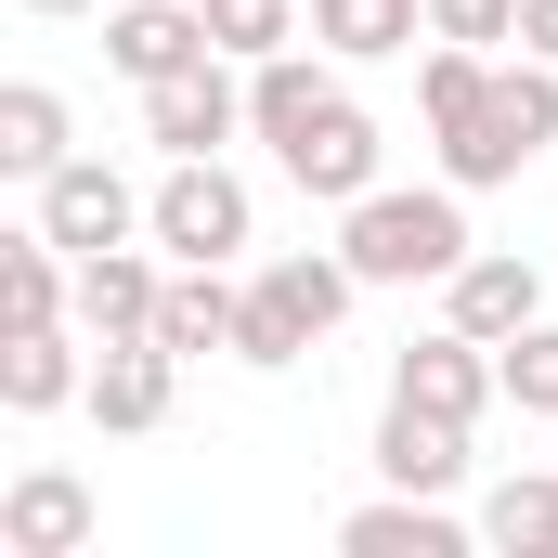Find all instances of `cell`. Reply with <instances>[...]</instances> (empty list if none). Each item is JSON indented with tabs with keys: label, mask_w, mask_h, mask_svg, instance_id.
<instances>
[{
	"label": "cell",
	"mask_w": 558,
	"mask_h": 558,
	"mask_svg": "<svg viewBox=\"0 0 558 558\" xmlns=\"http://www.w3.org/2000/svg\"><path fill=\"white\" fill-rule=\"evenodd\" d=\"M169 390H182V351H169V338H105V351H92V428L131 441V428L169 416Z\"/></svg>",
	"instance_id": "13"
},
{
	"label": "cell",
	"mask_w": 558,
	"mask_h": 558,
	"mask_svg": "<svg viewBox=\"0 0 558 558\" xmlns=\"http://www.w3.org/2000/svg\"><path fill=\"white\" fill-rule=\"evenodd\" d=\"M428 0H312V39L338 52V65H390V52H416Z\"/></svg>",
	"instance_id": "18"
},
{
	"label": "cell",
	"mask_w": 558,
	"mask_h": 558,
	"mask_svg": "<svg viewBox=\"0 0 558 558\" xmlns=\"http://www.w3.org/2000/svg\"><path fill=\"white\" fill-rule=\"evenodd\" d=\"M325 105H338V52H325V39H312V52L286 39V52H260V65H247V131L274 143V156H286L299 131H312Z\"/></svg>",
	"instance_id": "12"
},
{
	"label": "cell",
	"mask_w": 558,
	"mask_h": 558,
	"mask_svg": "<svg viewBox=\"0 0 558 558\" xmlns=\"http://www.w3.org/2000/svg\"><path fill=\"white\" fill-rule=\"evenodd\" d=\"M0 403H13V416L92 403V325H13V338H0Z\"/></svg>",
	"instance_id": "10"
},
{
	"label": "cell",
	"mask_w": 558,
	"mask_h": 558,
	"mask_svg": "<svg viewBox=\"0 0 558 558\" xmlns=\"http://www.w3.org/2000/svg\"><path fill=\"white\" fill-rule=\"evenodd\" d=\"M338 546H351V558H454V546H468V520H454V494H403V481H390L377 507L338 520Z\"/></svg>",
	"instance_id": "15"
},
{
	"label": "cell",
	"mask_w": 558,
	"mask_h": 558,
	"mask_svg": "<svg viewBox=\"0 0 558 558\" xmlns=\"http://www.w3.org/2000/svg\"><path fill=\"white\" fill-rule=\"evenodd\" d=\"M441 325H468V338H520V325H546V274L520 260V247H468L454 260V286H441Z\"/></svg>",
	"instance_id": "7"
},
{
	"label": "cell",
	"mask_w": 558,
	"mask_h": 558,
	"mask_svg": "<svg viewBox=\"0 0 558 558\" xmlns=\"http://www.w3.org/2000/svg\"><path fill=\"white\" fill-rule=\"evenodd\" d=\"M428 39H468V52H507V39H520V0H428Z\"/></svg>",
	"instance_id": "25"
},
{
	"label": "cell",
	"mask_w": 558,
	"mask_h": 558,
	"mask_svg": "<svg viewBox=\"0 0 558 558\" xmlns=\"http://www.w3.org/2000/svg\"><path fill=\"white\" fill-rule=\"evenodd\" d=\"M299 351H312V325L286 312L274 286H247V299H234V364H260V377H286Z\"/></svg>",
	"instance_id": "22"
},
{
	"label": "cell",
	"mask_w": 558,
	"mask_h": 558,
	"mask_svg": "<svg viewBox=\"0 0 558 558\" xmlns=\"http://www.w3.org/2000/svg\"><path fill=\"white\" fill-rule=\"evenodd\" d=\"M546 143H558V65H546V52H507V65L481 78L468 131H441V182L494 195V182H520V169H533Z\"/></svg>",
	"instance_id": "2"
},
{
	"label": "cell",
	"mask_w": 558,
	"mask_h": 558,
	"mask_svg": "<svg viewBox=\"0 0 558 558\" xmlns=\"http://www.w3.org/2000/svg\"><path fill=\"white\" fill-rule=\"evenodd\" d=\"M377 481H403V494H454L468 481V416H428V403H403L390 390V416H377Z\"/></svg>",
	"instance_id": "14"
},
{
	"label": "cell",
	"mask_w": 558,
	"mask_h": 558,
	"mask_svg": "<svg viewBox=\"0 0 558 558\" xmlns=\"http://www.w3.org/2000/svg\"><path fill=\"white\" fill-rule=\"evenodd\" d=\"M390 390H403V403H428V416H494V403H507V364H494V338H468V325H428L416 351H403V364H390Z\"/></svg>",
	"instance_id": "6"
},
{
	"label": "cell",
	"mask_w": 558,
	"mask_h": 558,
	"mask_svg": "<svg viewBox=\"0 0 558 558\" xmlns=\"http://www.w3.org/2000/svg\"><path fill=\"white\" fill-rule=\"evenodd\" d=\"M156 260H234L247 234H260V195L221 169V156H169V182H156Z\"/></svg>",
	"instance_id": "3"
},
{
	"label": "cell",
	"mask_w": 558,
	"mask_h": 558,
	"mask_svg": "<svg viewBox=\"0 0 558 558\" xmlns=\"http://www.w3.org/2000/svg\"><path fill=\"white\" fill-rule=\"evenodd\" d=\"M92 546V481L78 468H26L0 494V558H78Z\"/></svg>",
	"instance_id": "11"
},
{
	"label": "cell",
	"mask_w": 558,
	"mask_h": 558,
	"mask_svg": "<svg viewBox=\"0 0 558 558\" xmlns=\"http://www.w3.org/2000/svg\"><path fill=\"white\" fill-rule=\"evenodd\" d=\"M274 169L299 182V195H325V208H351V195H377V118H364V105L338 92V105H325V118H312V131H299V143L274 156Z\"/></svg>",
	"instance_id": "9"
},
{
	"label": "cell",
	"mask_w": 558,
	"mask_h": 558,
	"mask_svg": "<svg viewBox=\"0 0 558 558\" xmlns=\"http://www.w3.org/2000/svg\"><path fill=\"white\" fill-rule=\"evenodd\" d=\"M65 156H78V143H65V92H52V78H13V92H0V169H13V182H52Z\"/></svg>",
	"instance_id": "19"
},
{
	"label": "cell",
	"mask_w": 558,
	"mask_h": 558,
	"mask_svg": "<svg viewBox=\"0 0 558 558\" xmlns=\"http://www.w3.org/2000/svg\"><path fill=\"white\" fill-rule=\"evenodd\" d=\"M481 546L558 558V481H546V468H520V481H494V494H481Z\"/></svg>",
	"instance_id": "20"
},
{
	"label": "cell",
	"mask_w": 558,
	"mask_h": 558,
	"mask_svg": "<svg viewBox=\"0 0 558 558\" xmlns=\"http://www.w3.org/2000/svg\"><path fill=\"white\" fill-rule=\"evenodd\" d=\"M195 52H221L195 0H105V65H118L131 92H156V78H182Z\"/></svg>",
	"instance_id": "8"
},
{
	"label": "cell",
	"mask_w": 558,
	"mask_h": 558,
	"mask_svg": "<svg viewBox=\"0 0 558 558\" xmlns=\"http://www.w3.org/2000/svg\"><path fill=\"white\" fill-rule=\"evenodd\" d=\"M260 286H274V299L299 312V325H312V338H325V325H338V312L364 299V274H351L338 247H286V260H260Z\"/></svg>",
	"instance_id": "21"
},
{
	"label": "cell",
	"mask_w": 558,
	"mask_h": 558,
	"mask_svg": "<svg viewBox=\"0 0 558 558\" xmlns=\"http://www.w3.org/2000/svg\"><path fill=\"white\" fill-rule=\"evenodd\" d=\"M143 221H156V195H143L131 169H105V156H65V169L39 182V234H52L65 260H105V247H131Z\"/></svg>",
	"instance_id": "4"
},
{
	"label": "cell",
	"mask_w": 558,
	"mask_h": 558,
	"mask_svg": "<svg viewBox=\"0 0 558 558\" xmlns=\"http://www.w3.org/2000/svg\"><path fill=\"white\" fill-rule=\"evenodd\" d=\"M143 247H156V234L105 247V260H78V325H92V351H105V338H156V299H169V274H156Z\"/></svg>",
	"instance_id": "16"
},
{
	"label": "cell",
	"mask_w": 558,
	"mask_h": 558,
	"mask_svg": "<svg viewBox=\"0 0 558 558\" xmlns=\"http://www.w3.org/2000/svg\"><path fill=\"white\" fill-rule=\"evenodd\" d=\"M234 299L247 286H221V260H169V299H156V338L195 364V351H234Z\"/></svg>",
	"instance_id": "17"
},
{
	"label": "cell",
	"mask_w": 558,
	"mask_h": 558,
	"mask_svg": "<svg viewBox=\"0 0 558 558\" xmlns=\"http://www.w3.org/2000/svg\"><path fill=\"white\" fill-rule=\"evenodd\" d=\"M494 364H507V403H520V416H558V325H520Z\"/></svg>",
	"instance_id": "24"
},
{
	"label": "cell",
	"mask_w": 558,
	"mask_h": 558,
	"mask_svg": "<svg viewBox=\"0 0 558 558\" xmlns=\"http://www.w3.org/2000/svg\"><path fill=\"white\" fill-rule=\"evenodd\" d=\"M234 131H247V65H234V52H195L182 78L143 92V143H156V156H221Z\"/></svg>",
	"instance_id": "5"
},
{
	"label": "cell",
	"mask_w": 558,
	"mask_h": 558,
	"mask_svg": "<svg viewBox=\"0 0 558 558\" xmlns=\"http://www.w3.org/2000/svg\"><path fill=\"white\" fill-rule=\"evenodd\" d=\"M481 234H468V182H377L338 208V260L364 286H454Z\"/></svg>",
	"instance_id": "1"
},
{
	"label": "cell",
	"mask_w": 558,
	"mask_h": 558,
	"mask_svg": "<svg viewBox=\"0 0 558 558\" xmlns=\"http://www.w3.org/2000/svg\"><path fill=\"white\" fill-rule=\"evenodd\" d=\"M195 13H208V39H221L234 65H260V52L299 39V0H195Z\"/></svg>",
	"instance_id": "23"
},
{
	"label": "cell",
	"mask_w": 558,
	"mask_h": 558,
	"mask_svg": "<svg viewBox=\"0 0 558 558\" xmlns=\"http://www.w3.org/2000/svg\"><path fill=\"white\" fill-rule=\"evenodd\" d=\"M13 13H105V0H13Z\"/></svg>",
	"instance_id": "27"
},
{
	"label": "cell",
	"mask_w": 558,
	"mask_h": 558,
	"mask_svg": "<svg viewBox=\"0 0 558 558\" xmlns=\"http://www.w3.org/2000/svg\"><path fill=\"white\" fill-rule=\"evenodd\" d=\"M520 52H546V65H558V0H520Z\"/></svg>",
	"instance_id": "26"
}]
</instances>
